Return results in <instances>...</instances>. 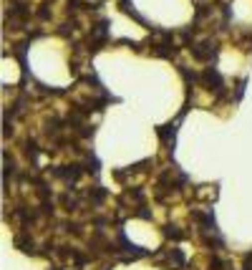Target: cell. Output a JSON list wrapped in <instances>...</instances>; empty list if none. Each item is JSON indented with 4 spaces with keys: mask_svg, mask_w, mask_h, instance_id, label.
<instances>
[{
    "mask_svg": "<svg viewBox=\"0 0 252 270\" xmlns=\"http://www.w3.org/2000/svg\"><path fill=\"white\" fill-rule=\"evenodd\" d=\"M192 53H194V58L197 61H217V48H215V43L212 41H204V43H199L197 48H192Z\"/></svg>",
    "mask_w": 252,
    "mask_h": 270,
    "instance_id": "1",
    "label": "cell"
},
{
    "mask_svg": "<svg viewBox=\"0 0 252 270\" xmlns=\"http://www.w3.org/2000/svg\"><path fill=\"white\" fill-rule=\"evenodd\" d=\"M119 5H121V10H124L126 15H131V18H134V20H139L141 25H149V23H146V20H144V18L136 13V8H134V3H131V0H119ZM149 28H151V25H149Z\"/></svg>",
    "mask_w": 252,
    "mask_h": 270,
    "instance_id": "2",
    "label": "cell"
},
{
    "mask_svg": "<svg viewBox=\"0 0 252 270\" xmlns=\"http://www.w3.org/2000/svg\"><path fill=\"white\" fill-rule=\"evenodd\" d=\"M169 129H172V136H174V134H177V124H169ZM156 134L164 139V144H169V132H166L164 127H159V129H156Z\"/></svg>",
    "mask_w": 252,
    "mask_h": 270,
    "instance_id": "3",
    "label": "cell"
},
{
    "mask_svg": "<svg viewBox=\"0 0 252 270\" xmlns=\"http://www.w3.org/2000/svg\"><path fill=\"white\" fill-rule=\"evenodd\" d=\"M166 235L174 238V240H182L184 238V233H179V227H169V230H166Z\"/></svg>",
    "mask_w": 252,
    "mask_h": 270,
    "instance_id": "4",
    "label": "cell"
},
{
    "mask_svg": "<svg viewBox=\"0 0 252 270\" xmlns=\"http://www.w3.org/2000/svg\"><path fill=\"white\" fill-rule=\"evenodd\" d=\"M245 270H252V255L245 258Z\"/></svg>",
    "mask_w": 252,
    "mask_h": 270,
    "instance_id": "5",
    "label": "cell"
}]
</instances>
